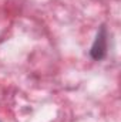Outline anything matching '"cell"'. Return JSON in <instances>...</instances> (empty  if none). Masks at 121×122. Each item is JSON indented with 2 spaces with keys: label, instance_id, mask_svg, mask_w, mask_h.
<instances>
[{
  "label": "cell",
  "instance_id": "1",
  "mask_svg": "<svg viewBox=\"0 0 121 122\" xmlns=\"http://www.w3.org/2000/svg\"><path fill=\"white\" fill-rule=\"evenodd\" d=\"M108 34H107V29L105 26H101L98 31H97V36L94 38V43L90 48V56L93 60L100 61L103 60L107 54V47H108Z\"/></svg>",
  "mask_w": 121,
  "mask_h": 122
}]
</instances>
